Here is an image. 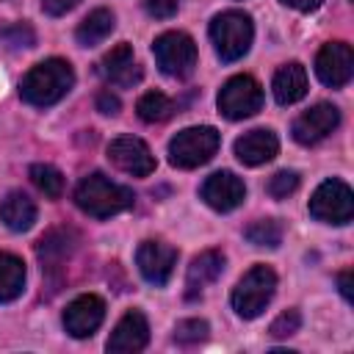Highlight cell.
<instances>
[{"label":"cell","instance_id":"cell-1","mask_svg":"<svg viewBox=\"0 0 354 354\" xmlns=\"http://www.w3.org/2000/svg\"><path fill=\"white\" fill-rule=\"evenodd\" d=\"M75 83V72L64 58H47L36 64L19 83V97L33 108L55 105Z\"/></svg>","mask_w":354,"mask_h":354},{"label":"cell","instance_id":"cell-2","mask_svg":"<svg viewBox=\"0 0 354 354\" xmlns=\"http://www.w3.org/2000/svg\"><path fill=\"white\" fill-rule=\"evenodd\" d=\"M75 202L83 213L94 216V218H111L127 207H133L136 194L119 183H111L105 174L94 171L88 177H83L75 188Z\"/></svg>","mask_w":354,"mask_h":354},{"label":"cell","instance_id":"cell-3","mask_svg":"<svg viewBox=\"0 0 354 354\" xmlns=\"http://www.w3.org/2000/svg\"><path fill=\"white\" fill-rule=\"evenodd\" d=\"M252 36H254L252 19L243 11H221L210 22V39H213V47L221 55V61L243 58L249 53Z\"/></svg>","mask_w":354,"mask_h":354},{"label":"cell","instance_id":"cell-4","mask_svg":"<svg viewBox=\"0 0 354 354\" xmlns=\"http://www.w3.org/2000/svg\"><path fill=\"white\" fill-rule=\"evenodd\" d=\"M274 290H277V274L268 266H254L238 279L232 290V310L241 318H257L268 307Z\"/></svg>","mask_w":354,"mask_h":354},{"label":"cell","instance_id":"cell-5","mask_svg":"<svg viewBox=\"0 0 354 354\" xmlns=\"http://www.w3.org/2000/svg\"><path fill=\"white\" fill-rule=\"evenodd\" d=\"M218 141L216 127H185L169 141V160L177 169H196L216 155Z\"/></svg>","mask_w":354,"mask_h":354},{"label":"cell","instance_id":"cell-6","mask_svg":"<svg viewBox=\"0 0 354 354\" xmlns=\"http://www.w3.org/2000/svg\"><path fill=\"white\" fill-rule=\"evenodd\" d=\"M152 55L163 75L169 77H188L196 66V44L183 30H166L152 41Z\"/></svg>","mask_w":354,"mask_h":354},{"label":"cell","instance_id":"cell-7","mask_svg":"<svg viewBox=\"0 0 354 354\" xmlns=\"http://www.w3.org/2000/svg\"><path fill=\"white\" fill-rule=\"evenodd\" d=\"M260 108H263V88L252 75H235L218 91V113L232 122L254 116Z\"/></svg>","mask_w":354,"mask_h":354},{"label":"cell","instance_id":"cell-8","mask_svg":"<svg viewBox=\"0 0 354 354\" xmlns=\"http://www.w3.org/2000/svg\"><path fill=\"white\" fill-rule=\"evenodd\" d=\"M310 213L326 224H348L354 216L351 188L343 180H324L310 199Z\"/></svg>","mask_w":354,"mask_h":354},{"label":"cell","instance_id":"cell-9","mask_svg":"<svg viewBox=\"0 0 354 354\" xmlns=\"http://www.w3.org/2000/svg\"><path fill=\"white\" fill-rule=\"evenodd\" d=\"M315 75L324 86L340 88L354 75V53L346 41H326L315 55Z\"/></svg>","mask_w":354,"mask_h":354},{"label":"cell","instance_id":"cell-10","mask_svg":"<svg viewBox=\"0 0 354 354\" xmlns=\"http://www.w3.org/2000/svg\"><path fill=\"white\" fill-rule=\"evenodd\" d=\"M108 160L136 177H147L155 171V155L149 152V147L136 138V136H119L108 144Z\"/></svg>","mask_w":354,"mask_h":354},{"label":"cell","instance_id":"cell-11","mask_svg":"<svg viewBox=\"0 0 354 354\" xmlns=\"http://www.w3.org/2000/svg\"><path fill=\"white\" fill-rule=\"evenodd\" d=\"M136 263H138L141 277L149 285L160 288V285L169 282V277L177 266V249L163 243V241H144L136 252Z\"/></svg>","mask_w":354,"mask_h":354},{"label":"cell","instance_id":"cell-12","mask_svg":"<svg viewBox=\"0 0 354 354\" xmlns=\"http://www.w3.org/2000/svg\"><path fill=\"white\" fill-rule=\"evenodd\" d=\"M337 124H340V111L332 102H318V105L307 108L301 116H296L293 138L304 147H313V144L324 141Z\"/></svg>","mask_w":354,"mask_h":354},{"label":"cell","instance_id":"cell-13","mask_svg":"<svg viewBox=\"0 0 354 354\" xmlns=\"http://www.w3.org/2000/svg\"><path fill=\"white\" fill-rule=\"evenodd\" d=\"M105 318V301L94 293H83L72 299L64 310V329L72 337H91Z\"/></svg>","mask_w":354,"mask_h":354},{"label":"cell","instance_id":"cell-14","mask_svg":"<svg viewBox=\"0 0 354 354\" xmlns=\"http://www.w3.org/2000/svg\"><path fill=\"white\" fill-rule=\"evenodd\" d=\"M97 72H100V77L105 80V83H111V86H119V88H130V86H136L138 80H141V66H138V61H136V55H133V47L130 44H116V47H111L105 55H102V61L97 64Z\"/></svg>","mask_w":354,"mask_h":354},{"label":"cell","instance_id":"cell-15","mask_svg":"<svg viewBox=\"0 0 354 354\" xmlns=\"http://www.w3.org/2000/svg\"><path fill=\"white\" fill-rule=\"evenodd\" d=\"M202 199L218 210V213H230L235 210L243 199H246V185L238 174L232 171H216L202 183Z\"/></svg>","mask_w":354,"mask_h":354},{"label":"cell","instance_id":"cell-16","mask_svg":"<svg viewBox=\"0 0 354 354\" xmlns=\"http://www.w3.org/2000/svg\"><path fill=\"white\" fill-rule=\"evenodd\" d=\"M147 340H149V324H147L144 313L127 310L108 337V351L111 354H133V351H141L147 346Z\"/></svg>","mask_w":354,"mask_h":354},{"label":"cell","instance_id":"cell-17","mask_svg":"<svg viewBox=\"0 0 354 354\" xmlns=\"http://www.w3.org/2000/svg\"><path fill=\"white\" fill-rule=\"evenodd\" d=\"M77 241L80 238H77V232L72 227H55V230L44 232L39 238V243H36V254L41 260V271H47L53 277L64 266V260L75 252Z\"/></svg>","mask_w":354,"mask_h":354},{"label":"cell","instance_id":"cell-18","mask_svg":"<svg viewBox=\"0 0 354 354\" xmlns=\"http://www.w3.org/2000/svg\"><path fill=\"white\" fill-rule=\"evenodd\" d=\"M279 149V141L271 130L266 127H257V130H249L243 133L238 141H235V155L241 163L246 166H260V163H268Z\"/></svg>","mask_w":354,"mask_h":354},{"label":"cell","instance_id":"cell-19","mask_svg":"<svg viewBox=\"0 0 354 354\" xmlns=\"http://www.w3.org/2000/svg\"><path fill=\"white\" fill-rule=\"evenodd\" d=\"M271 91H274V100H277L279 105H293V102H299V100L307 94V72H304V66L296 64V61L282 64V66L274 72Z\"/></svg>","mask_w":354,"mask_h":354},{"label":"cell","instance_id":"cell-20","mask_svg":"<svg viewBox=\"0 0 354 354\" xmlns=\"http://www.w3.org/2000/svg\"><path fill=\"white\" fill-rule=\"evenodd\" d=\"M221 271H224V254H221L218 249H205V252H199V254L191 260L188 277H185L188 299L199 296L202 288H207L210 282H216Z\"/></svg>","mask_w":354,"mask_h":354},{"label":"cell","instance_id":"cell-21","mask_svg":"<svg viewBox=\"0 0 354 354\" xmlns=\"http://www.w3.org/2000/svg\"><path fill=\"white\" fill-rule=\"evenodd\" d=\"M0 221L14 232L30 230L36 221V202L22 191H8L0 199Z\"/></svg>","mask_w":354,"mask_h":354},{"label":"cell","instance_id":"cell-22","mask_svg":"<svg viewBox=\"0 0 354 354\" xmlns=\"http://www.w3.org/2000/svg\"><path fill=\"white\" fill-rule=\"evenodd\" d=\"M113 30V11L108 8H94L75 30V39L80 47H97L100 41H105Z\"/></svg>","mask_w":354,"mask_h":354},{"label":"cell","instance_id":"cell-23","mask_svg":"<svg viewBox=\"0 0 354 354\" xmlns=\"http://www.w3.org/2000/svg\"><path fill=\"white\" fill-rule=\"evenodd\" d=\"M25 288V263L17 254L0 252V301H14Z\"/></svg>","mask_w":354,"mask_h":354},{"label":"cell","instance_id":"cell-24","mask_svg":"<svg viewBox=\"0 0 354 354\" xmlns=\"http://www.w3.org/2000/svg\"><path fill=\"white\" fill-rule=\"evenodd\" d=\"M136 111H138V116H141L144 122L158 124V122L171 119V116H174V111H177V105H174L166 94H160V91H147V94H141V97H138Z\"/></svg>","mask_w":354,"mask_h":354},{"label":"cell","instance_id":"cell-25","mask_svg":"<svg viewBox=\"0 0 354 354\" xmlns=\"http://www.w3.org/2000/svg\"><path fill=\"white\" fill-rule=\"evenodd\" d=\"M30 180H33V185L47 199H61V194H64V174L55 166H50V163H33L30 166Z\"/></svg>","mask_w":354,"mask_h":354},{"label":"cell","instance_id":"cell-26","mask_svg":"<svg viewBox=\"0 0 354 354\" xmlns=\"http://www.w3.org/2000/svg\"><path fill=\"white\" fill-rule=\"evenodd\" d=\"M282 224L277 218H257L246 227V241L254 246H266V249H277L282 243Z\"/></svg>","mask_w":354,"mask_h":354},{"label":"cell","instance_id":"cell-27","mask_svg":"<svg viewBox=\"0 0 354 354\" xmlns=\"http://www.w3.org/2000/svg\"><path fill=\"white\" fill-rule=\"evenodd\" d=\"M207 332H210L207 321H202V318H185V321H180L174 326V343L177 346H196V343H202L207 337Z\"/></svg>","mask_w":354,"mask_h":354},{"label":"cell","instance_id":"cell-28","mask_svg":"<svg viewBox=\"0 0 354 354\" xmlns=\"http://www.w3.org/2000/svg\"><path fill=\"white\" fill-rule=\"evenodd\" d=\"M0 39L8 47H33L36 33L28 22H14V25H0Z\"/></svg>","mask_w":354,"mask_h":354},{"label":"cell","instance_id":"cell-29","mask_svg":"<svg viewBox=\"0 0 354 354\" xmlns=\"http://www.w3.org/2000/svg\"><path fill=\"white\" fill-rule=\"evenodd\" d=\"M296 188H299V174H296V171H290V169L277 171V174L268 180V185H266L268 196H274V199H288Z\"/></svg>","mask_w":354,"mask_h":354},{"label":"cell","instance_id":"cell-30","mask_svg":"<svg viewBox=\"0 0 354 354\" xmlns=\"http://www.w3.org/2000/svg\"><path fill=\"white\" fill-rule=\"evenodd\" d=\"M299 326H301V313H299L296 307H290V310L279 313V315L271 321L268 332H271L274 337H290V335L299 332Z\"/></svg>","mask_w":354,"mask_h":354},{"label":"cell","instance_id":"cell-31","mask_svg":"<svg viewBox=\"0 0 354 354\" xmlns=\"http://www.w3.org/2000/svg\"><path fill=\"white\" fill-rule=\"evenodd\" d=\"M144 8H147V14L155 17V19H169V17L177 14L180 0H144Z\"/></svg>","mask_w":354,"mask_h":354},{"label":"cell","instance_id":"cell-32","mask_svg":"<svg viewBox=\"0 0 354 354\" xmlns=\"http://www.w3.org/2000/svg\"><path fill=\"white\" fill-rule=\"evenodd\" d=\"M94 102H97V111H100V113H105V116H116V113H119V108H122V105H119V97H116V94H111V88H102V91L97 94V100H94Z\"/></svg>","mask_w":354,"mask_h":354},{"label":"cell","instance_id":"cell-33","mask_svg":"<svg viewBox=\"0 0 354 354\" xmlns=\"http://www.w3.org/2000/svg\"><path fill=\"white\" fill-rule=\"evenodd\" d=\"M41 3V8L50 14V17H61V14H66L69 8H75L80 0H39Z\"/></svg>","mask_w":354,"mask_h":354},{"label":"cell","instance_id":"cell-34","mask_svg":"<svg viewBox=\"0 0 354 354\" xmlns=\"http://www.w3.org/2000/svg\"><path fill=\"white\" fill-rule=\"evenodd\" d=\"M285 6H290V8H296V11H315L324 0H282Z\"/></svg>","mask_w":354,"mask_h":354},{"label":"cell","instance_id":"cell-35","mask_svg":"<svg viewBox=\"0 0 354 354\" xmlns=\"http://www.w3.org/2000/svg\"><path fill=\"white\" fill-rule=\"evenodd\" d=\"M337 285H340L343 299L351 301V271H340V274H337Z\"/></svg>","mask_w":354,"mask_h":354}]
</instances>
